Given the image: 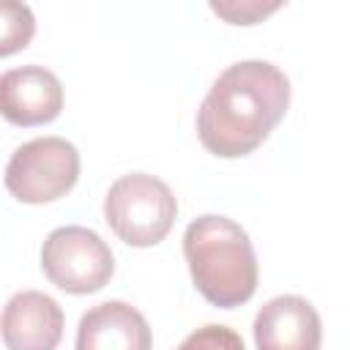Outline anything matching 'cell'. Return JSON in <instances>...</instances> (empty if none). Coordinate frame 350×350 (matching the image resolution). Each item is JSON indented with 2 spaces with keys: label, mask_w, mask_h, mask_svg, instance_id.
Segmentation results:
<instances>
[{
  "label": "cell",
  "mask_w": 350,
  "mask_h": 350,
  "mask_svg": "<svg viewBox=\"0 0 350 350\" xmlns=\"http://www.w3.org/2000/svg\"><path fill=\"white\" fill-rule=\"evenodd\" d=\"M290 104V79L268 60L227 66L197 109V134L205 150L238 159L257 150Z\"/></svg>",
  "instance_id": "cell-1"
},
{
  "label": "cell",
  "mask_w": 350,
  "mask_h": 350,
  "mask_svg": "<svg viewBox=\"0 0 350 350\" xmlns=\"http://www.w3.org/2000/svg\"><path fill=\"white\" fill-rule=\"evenodd\" d=\"M183 257L194 287L221 309L246 304L257 290V254L241 224L205 213L183 232Z\"/></svg>",
  "instance_id": "cell-2"
},
{
  "label": "cell",
  "mask_w": 350,
  "mask_h": 350,
  "mask_svg": "<svg viewBox=\"0 0 350 350\" xmlns=\"http://www.w3.org/2000/svg\"><path fill=\"white\" fill-rule=\"evenodd\" d=\"M178 216L172 189L148 172H129L118 178L104 197V219L112 232L129 246L161 243Z\"/></svg>",
  "instance_id": "cell-3"
},
{
  "label": "cell",
  "mask_w": 350,
  "mask_h": 350,
  "mask_svg": "<svg viewBox=\"0 0 350 350\" xmlns=\"http://www.w3.org/2000/svg\"><path fill=\"white\" fill-rule=\"evenodd\" d=\"M79 178V150L63 137H36L19 145L5 164V189L27 205L55 202Z\"/></svg>",
  "instance_id": "cell-4"
},
{
  "label": "cell",
  "mask_w": 350,
  "mask_h": 350,
  "mask_svg": "<svg viewBox=\"0 0 350 350\" xmlns=\"http://www.w3.org/2000/svg\"><path fill=\"white\" fill-rule=\"evenodd\" d=\"M41 268L63 293L88 295L112 279L115 257L98 232L79 224H66L46 235L41 246Z\"/></svg>",
  "instance_id": "cell-5"
},
{
  "label": "cell",
  "mask_w": 350,
  "mask_h": 350,
  "mask_svg": "<svg viewBox=\"0 0 350 350\" xmlns=\"http://www.w3.org/2000/svg\"><path fill=\"white\" fill-rule=\"evenodd\" d=\"M63 109V85L55 71L27 63L0 74V115L14 126L52 123Z\"/></svg>",
  "instance_id": "cell-6"
},
{
  "label": "cell",
  "mask_w": 350,
  "mask_h": 350,
  "mask_svg": "<svg viewBox=\"0 0 350 350\" xmlns=\"http://www.w3.org/2000/svg\"><path fill=\"white\" fill-rule=\"evenodd\" d=\"M63 325L66 314L52 295L22 290L3 306L0 339L8 350H55L60 345Z\"/></svg>",
  "instance_id": "cell-7"
},
{
  "label": "cell",
  "mask_w": 350,
  "mask_h": 350,
  "mask_svg": "<svg viewBox=\"0 0 350 350\" xmlns=\"http://www.w3.org/2000/svg\"><path fill=\"white\" fill-rule=\"evenodd\" d=\"M323 323L301 295H276L254 317L257 350H320Z\"/></svg>",
  "instance_id": "cell-8"
},
{
  "label": "cell",
  "mask_w": 350,
  "mask_h": 350,
  "mask_svg": "<svg viewBox=\"0 0 350 350\" xmlns=\"http://www.w3.org/2000/svg\"><path fill=\"white\" fill-rule=\"evenodd\" d=\"M150 345L153 334L139 309L126 301H104L79 317L74 350H150Z\"/></svg>",
  "instance_id": "cell-9"
},
{
  "label": "cell",
  "mask_w": 350,
  "mask_h": 350,
  "mask_svg": "<svg viewBox=\"0 0 350 350\" xmlns=\"http://www.w3.org/2000/svg\"><path fill=\"white\" fill-rule=\"evenodd\" d=\"M36 36V16L27 3L0 0V57L25 49Z\"/></svg>",
  "instance_id": "cell-10"
},
{
  "label": "cell",
  "mask_w": 350,
  "mask_h": 350,
  "mask_svg": "<svg viewBox=\"0 0 350 350\" xmlns=\"http://www.w3.org/2000/svg\"><path fill=\"white\" fill-rule=\"evenodd\" d=\"M175 350H246V347H243V339L238 331H232L227 325L208 323V325L191 331Z\"/></svg>",
  "instance_id": "cell-11"
},
{
  "label": "cell",
  "mask_w": 350,
  "mask_h": 350,
  "mask_svg": "<svg viewBox=\"0 0 350 350\" xmlns=\"http://www.w3.org/2000/svg\"><path fill=\"white\" fill-rule=\"evenodd\" d=\"M282 3H260V0H243V3H238V0H230V3H211V8L219 14V16H224L230 25H254V22H260L262 16H268L271 11H276Z\"/></svg>",
  "instance_id": "cell-12"
}]
</instances>
